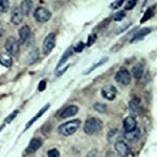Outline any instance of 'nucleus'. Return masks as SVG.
<instances>
[{
	"label": "nucleus",
	"mask_w": 157,
	"mask_h": 157,
	"mask_svg": "<svg viewBox=\"0 0 157 157\" xmlns=\"http://www.w3.org/2000/svg\"><path fill=\"white\" fill-rule=\"evenodd\" d=\"M102 127H103L102 121L97 117H92L86 121L84 126V131L88 135H94V134H98L102 130Z\"/></svg>",
	"instance_id": "f03ea898"
},
{
	"label": "nucleus",
	"mask_w": 157,
	"mask_h": 157,
	"mask_svg": "<svg viewBox=\"0 0 157 157\" xmlns=\"http://www.w3.org/2000/svg\"><path fill=\"white\" fill-rule=\"evenodd\" d=\"M117 94V90L114 86L112 85H106L103 87L102 89V95L106 100H109V101H113Z\"/></svg>",
	"instance_id": "0eeeda50"
},
{
	"label": "nucleus",
	"mask_w": 157,
	"mask_h": 157,
	"mask_svg": "<svg viewBox=\"0 0 157 157\" xmlns=\"http://www.w3.org/2000/svg\"><path fill=\"white\" fill-rule=\"evenodd\" d=\"M47 156L48 157H59L60 153L57 149H52V150H49L48 152H47Z\"/></svg>",
	"instance_id": "b1692460"
},
{
	"label": "nucleus",
	"mask_w": 157,
	"mask_h": 157,
	"mask_svg": "<svg viewBox=\"0 0 157 157\" xmlns=\"http://www.w3.org/2000/svg\"><path fill=\"white\" fill-rule=\"evenodd\" d=\"M48 108H49V104H47V105H45L44 107H43V108L41 109V110H40L39 112H38V114H37L36 116H35V117H33L32 120H30V121H29V123H27V125H26V129H25V130H27V129H29V128L30 127V126H32L33 124H34L35 121H36L38 120V118L41 117V115L44 114V112H45V111H46Z\"/></svg>",
	"instance_id": "f3484780"
},
{
	"label": "nucleus",
	"mask_w": 157,
	"mask_h": 157,
	"mask_svg": "<svg viewBox=\"0 0 157 157\" xmlns=\"http://www.w3.org/2000/svg\"><path fill=\"white\" fill-rule=\"evenodd\" d=\"M0 64H2L6 67H11L13 64L12 57L10 55L3 54V52H0Z\"/></svg>",
	"instance_id": "dca6fc26"
},
{
	"label": "nucleus",
	"mask_w": 157,
	"mask_h": 157,
	"mask_svg": "<svg viewBox=\"0 0 157 157\" xmlns=\"http://www.w3.org/2000/svg\"><path fill=\"white\" fill-rule=\"evenodd\" d=\"M94 109L98 111V112H100V113H104L106 111V109H107V106L105 105V104H100V103H97V104H94Z\"/></svg>",
	"instance_id": "5701e85b"
},
{
	"label": "nucleus",
	"mask_w": 157,
	"mask_h": 157,
	"mask_svg": "<svg viewBox=\"0 0 157 157\" xmlns=\"http://www.w3.org/2000/svg\"><path fill=\"white\" fill-rule=\"evenodd\" d=\"M3 127H4V126H1V127H0V131H1L2 129H3Z\"/></svg>",
	"instance_id": "f704fd0d"
},
{
	"label": "nucleus",
	"mask_w": 157,
	"mask_h": 157,
	"mask_svg": "<svg viewBox=\"0 0 157 157\" xmlns=\"http://www.w3.org/2000/svg\"><path fill=\"white\" fill-rule=\"evenodd\" d=\"M45 86H46V82L45 81H42V82H40L39 84V90L40 91H43L45 89Z\"/></svg>",
	"instance_id": "2f4dec72"
},
{
	"label": "nucleus",
	"mask_w": 157,
	"mask_h": 157,
	"mask_svg": "<svg viewBox=\"0 0 157 157\" xmlns=\"http://www.w3.org/2000/svg\"><path fill=\"white\" fill-rule=\"evenodd\" d=\"M144 73V66L139 63L132 68V75L135 78H140Z\"/></svg>",
	"instance_id": "a211bd4d"
},
{
	"label": "nucleus",
	"mask_w": 157,
	"mask_h": 157,
	"mask_svg": "<svg viewBox=\"0 0 157 157\" xmlns=\"http://www.w3.org/2000/svg\"><path fill=\"white\" fill-rule=\"evenodd\" d=\"M20 9H21L23 15H29L33 9V1L32 0H23V1L21 2Z\"/></svg>",
	"instance_id": "2eb2a0df"
},
{
	"label": "nucleus",
	"mask_w": 157,
	"mask_h": 157,
	"mask_svg": "<svg viewBox=\"0 0 157 157\" xmlns=\"http://www.w3.org/2000/svg\"><path fill=\"white\" fill-rule=\"evenodd\" d=\"M84 43L83 42H81V43H78V44L77 45V46L75 47V52H82V49L84 48Z\"/></svg>",
	"instance_id": "c756f323"
},
{
	"label": "nucleus",
	"mask_w": 157,
	"mask_h": 157,
	"mask_svg": "<svg viewBox=\"0 0 157 157\" xmlns=\"http://www.w3.org/2000/svg\"><path fill=\"white\" fill-rule=\"evenodd\" d=\"M50 17H52V14L45 7H38L36 11H35V18L39 22H41V23L47 22L50 19Z\"/></svg>",
	"instance_id": "39448f33"
},
{
	"label": "nucleus",
	"mask_w": 157,
	"mask_h": 157,
	"mask_svg": "<svg viewBox=\"0 0 157 157\" xmlns=\"http://www.w3.org/2000/svg\"><path fill=\"white\" fill-rule=\"evenodd\" d=\"M106 157H118V156H117V154H114V153H112V152H108Z\"/></svg>",
	"instance_id": "473e14b6"
},
{
	"label": "nucleus",
	"mask_w": 157,
	"mask_h": 157,
	"mask_svg": "<svg viewBox=\"0 0 157 157\" xmlns=\"http://www.w3.org/2000/svg\"><path fill=\"white\" fill-rule=\"evenodd\" d=\"M105 61H107V58H104V59H103V60H101V61H100V62H98V64H95V65H94V66H92V67H91V68H90V69H89V70H88V71H87V72H86V75H87V73H89V72H91V71H92V70H93V69H94V68H97V67H98V66H100V65H102V64H104V63H105Z\"/></svg>",
	"instance_id": "cd10ccee"
},
{
	"label": "nucleus",
	"mask_w": 157,
	"mask_h": 157,
	"mask_svg": "<svg viewBox=\"0 0 157 157\" xmlns=\"http://www.w3.org/2000/svg\"><path fill=\"white\" fill-rule=\"evenodd\" d=\"M42 146V141L40 138H33L32 140L29 141V147L26 149L27 153H35L37 150H39L40 147Z\"/></svg>",
	"instance_id": "ddd939ff"
},
{
	"label": "nucleus",
	"mask_w": 157,
	"mask_h": 157,
	"mask_svg": "<svg viewBox=\"0 0 157 157\" xmlns=\"http://www.w3.org/2000/svg\"><path fill=\"white\" fill-rule=\"evenodd\" d=\"M130 110L132 112H136L137 113L139 111V108H140V102H139L138 98H133L132 101L130 102Z\"/></svg>",
	"instance_id": "aec40b11"
},
{
	"label": "nucleus",
	"mask_w": 157,
	"mask_h": 157,
	"mask_svg": "<svg viewBox=\"0 0 157 157\" xmlns=\"http://www.w3.org/2000/svg\"><path fill=\"white\" fill-rule=\"evenodd\" d=\"M115 81L123 85H128L131 82V75L127 69H121L116 72L115 75Z\"/></svg>",
	"instance_id": "423d86ee"
},
{
	"label": "nucleus",
	"mask_w": 157,
	"mask_h": 157,
	"mask_svg": "<svg viewBox=\"0 0 157 157\" xmlns=\"http://www.w3.org/2000/svg\"><path fill=\"white\" fill-rule=\"evenodd\" d=\"M78 112V108L77 106H69V107L65 108L62 112L60 113V117L61 118H67V117H70V116H73L75 115Z\"/></svg>",
	"instance_id": "f8f14e48"
},
{
	"label": "nucleus",
	"mask_w": 157,
	"mask_h": 157,
	"mask_svg": "<svg viewBox=\"0 0 157 157\" xmlns=\"http://www.w3.org/2000/svg\"><path fill=\"white\" fill-rule=\"evenodd\" d=\"M151 32V29H149V27H145V29H140L139 32L137 33V34L134 36V38L131 41L132 42H134V41H137V40H139V39H141V38H144L146 36V35H148L149 33Z\"/></svg>",
	"instance_id": "6ab92c4d"
},
{
	"label": "nucleus",
	"mask_w": 157,
	"mask_h": 157,
	"mask_svg": "<svg viewBox=\"0 0 157 157\" xmlns=\"http://www.w3.org/2000/svg\"><path fill=\"white\" fill-rule=\"evenodd\" d=\"M30 35V29L29 25H24V26H22L21 29H19V41L21 44H23L25 43L27 39H29Z\"/></svg>",
	"instance_id": "4468645a"
},
{
	"label": "nucleus",
	"mask_w": 157,
	"mask_h": 157,
	"mask_svg": "<svg viewBox=\"0 0 157 157\" xmlns=\"http://www.w3.org/2000/svg\"><path fill=\"white\" fill-rule=\"evenodd\" d=\"M136 4V0H128L127 3H126V6H125V10H131L133 9L134 6H135Z\"/></svg>",
	"instance_id": "393cba45"
},
{
	"label": "nucleus",
	"mask_w": 157,
	"mask_h": 157,
	"mask_svg": "<svg viewBox=\"0 0 157 157\" xmlns=\"http://www.w3.org/2000/svg\"><path fill=\"white\" fill-rule=\"evenodd\" d=\"M124 129H125L126 132H130V131L134 130L135 128H137V121H135V118L132 116H128L124 120L123 123Z\"/></svg>",
	"instance_id": "1a4fd4ad"
},
{
	"label": "nucleus",
	"mask_w": 157,
	"mask_h": 157,
	"mask_svg": "<svg viewBox=\"0 0 157 157\" xmlns=\"http://www.w3.org/2000/svg\"><path fill=\"white\" fill-rule=\"evenodd\" d=\"M71 54H72V47H69V48H68V50H66V52L64 54V56L62 57V59H61L59 66H61L62 64H64V62L68 59V58L70 57V56H71Z\"/></svg>",
	"instance_id": "4be33fe9"
},
{
	"label": "nucleus",
	"mask_w": 157,
	"mask_h": 157,
	"mask_svg": "<svg viewBox=\"0 0 157 157\" xmlns=\"http://www.w3.org/2000/svg\"><path fill=\"white\" fill-rule=\"evenodd\" d=\"M140 135H141V132L138 128H135L134 130L130 131V132L125 133L126 139L129 141H131V143H135V141H137L138 139L140 138Z\"/></svg>",
	"instance_id": "9b49d317"
},
{
	"label": "nucleus",
	"mask_w": 157,
	"mask_h": 157,
	"mask_svg": "<svg viewBox=\"0 0 157 157\" xmlns=\"http://www.w3.org/2000/svg\"><path fill=\"white\" fill-rule=\"evenodd\" d=\"M80 126H81L80 120H72V121H67V123H64L63 125H61L59 129H58V131H59V133L61 135L69 136L77 132V130L80 128Z\"/></svg>",
	"instance_id": "f257e3e1"
},
{
	"label": "nucleus",
	"mask_w": 157,
	"mask_h": 157,
	"mask_svg": "<svg viewBox=\"0 0 157 157\" xmlns=\"http://www.w3.org/2000/svg\"><path fill=\"white\" fill-rule=\"evenodd\" d=\"M93 41H94V36H90V38H89V41H88L87 44H88V45H90V44H91V42L93 43Z\"/></svg>",
	"instance_id": "72a5a7b5"
},
{
	"label": "nucleus",
	"mask_w": 157,
	"mask_h": 157,
	"mask_svg": "<svg viewBox=\"0 0 157 157\" xmlns=\"http://www.w3.org/2000/svg\"><path fill=\"white\" fill-rule=\"evenodd\" d=\"M151 16H152V11H151V10H149V11H147V13L145 14V16L143 17V19H141L140 22H141V23H143V22H146Z\"/></svg>",
	"instance_id": "c85d7f7f"
},
{
	"label": "nucleus",
	"mask_w": 157,
	"mask_h": 157,
	"mask_svg": "<svg viewBox=\"0 0 157 157\" xmlns=\"http://www.w3.org/2000/svg\"><path fill=\"white\" fill-rule=\"evenodd\" d=\"M124 2H125V0H115V1L111 4V7H112V9H117V7H120Z\"/></svg>",
	"instance_id": "bb28decb"
},
{
	"label": "nucleus",
	"mask_w": 157,
	"mask_h": 157,
	"mask_svg": "<svg viewBox=\"0 0 157 157\" xmlns=\"http://www.w3.org/2000/svg\"><path fill=\"white\" fill-rule=\"evenodd\" d=\"M124 17H125V13H124V12H120L114 17V19H115V21H120V20H121V19L124 18Z\"/></svg>",
	"instance_id": "7c9ffc66"
},
{
	"label": "nucleus",
	"mask_w": 157,
	"mask_h": 157,
	"mask_svg": "<svg viewBox=\"0 0 157 157\" xmlns=\"http://www.w3.org/2000/svg\"><path fill=\"white\" fill-rule=\"evenodd\" d=\"M115 151L121 157H127L130 154V149L124 140H118L115 143Z\"/></svg>",
	"instance_id": "6e6552de"
},
{
	"label": "nucleus",
	"mask_w": 157,
	"mask_h": 157,
	"mask_svg": "<svg viewBox=\"0 0 157 157\" xmlns=\"http://www.w3.org/2000/svg\"><path fill=\"white\" fill-rule=\"evenodd\" d=\"M56 45V35L54 33L49 34L48 36L45 38L44 42H43V54L48 55L52 49H54Z\"/></svg>",
	"instance_id": "20e7f679"
},
{
	"label": "nucleus",
	"mask_w": 157,
	"mask_h": 157,
	"mask_svg": "<svg viewBox=\"0 0 157 157\" xmlns=\"http://www.w3.org/2000/svg\"><path fill=\"white\" fill-rule=\"evenodd\" d=\"M9 1L7 0H0V12L1 13H6L9 11Z\"/></svg>",
	"instance_id": "412c9836"
},
{
	"label": "nucleus",
	"mask_w": 157,
	"mask_h": 157,
	"mask_svg": "<svg viewBox=\"0 0 157 157\" xmlns=\"http://www.w3.org/2000/svg\"><path fill=\"white\" fill-rule=\"evenodd\" d=\"M23 13H22L21 9L20 7H15L14 11L12 13V17H11V20L14 24L18 25L22 22V19H23Z\"/></svg>",
	"instance_id": "9d476101"
},
{
	"label": "nucleus",
	"mask_w": 157,
	"mask_h": 157,
	"mask_svg": "<svg viewBox=\"0 0 157 157\" xmlns=\"http://www.w3.org/2000/svg\"><path fill=\"white\" fill-rule=\"evenodd\" d=\"M18 113H19V111H18V110H15L14 112L12 113V114H10V115L6 118V123H11V121H12L13 120H14V118L16 117L17 115H18Z\"/></svg>",
	"instance_id": "a878e982"
},
{
	"label": "nucleus",
	"mask_w": 157,
	"mask_h": 157,
	"mask_svg": "<svg viewBox=\"0 0 157 157\" xmlns=\"http://www.w3.org/2000/svg\"><path fill=\"white\" fill-rule=\"evenodd\" d=\"M6 49L10 56H17L19 52V43L14 37H9L6 41Z\"/></svg>",
	"instance_id": "7ed1b4c3"
}]
</instances>
